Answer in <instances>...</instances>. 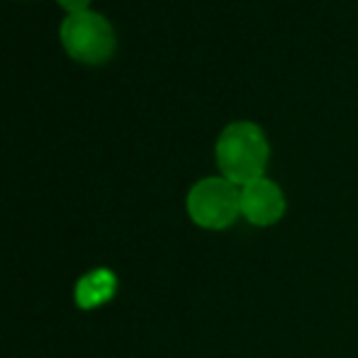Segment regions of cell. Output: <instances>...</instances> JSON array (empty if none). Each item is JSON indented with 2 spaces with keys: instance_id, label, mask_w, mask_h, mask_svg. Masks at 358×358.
Instances as JSON below:
<instances>
[{
  "instance_id": "cell-2",
  "label": "cell",
  "mask_w": 358,
  "mask_h": 358,
  "mask_svg": "<svg viewBox=\"0 0 358 358\" xmlns=\"http://www.w3.org/2000/svg\"><path fill=\"white\" fill-rule=\"evenodd\" d=\"M62 44L73 59L85 64H100L115 52V29L100 13L80 10L69 13L62 22Z\"/></svg>"
},
{
  "instance_id": "cell-6",
  "label": "cell",
  "mask_w": 358,
  "mask_h": 358,
  "mask_svg": "<svg viewBox=\"0 0 358 358\" xmlns=\"http://www.w3.org/2000/svg\"><path fill=\"white\" fill-rule=\"evenodd\" d=\"M69 13H80V10H88V3L90 0H59Z\"/></svg>"
},
{
  "instance_id": "cell-5",
  "label": "cell",
  "mask_w": 358,
  "mask_h": 358,
  "mask_svg": "<svg viewBox=\"0 0 358 358\" xmlns=\"http://www.w3.org/2000/svg\"><path fill=\"white\" fill-rule=\"evenodd\" d=\"M115 290H117L115 273H110L108 268H98L78 280V285H76V302L83 310H95V307L105 305L115 295Z\"/></svg>"
},
{
  "instance_id": "cell-4",
  "label": "cell",
  "mask_w": 358,
  "mask_h": 358,
  "mask_svg": "<svg viewBox=\"0 0 358 358\" xmlns=\"http://www.w3.org/2000/svg\"><path fill=\"white\" fill-rule=\"evenodd\" d=\"M239 205L244 220L256 227L275 224L285 215V195L273 180L256 178L239 188Z\"/></svg>"
},
{
  "instance_id": "cell-3",
  "label": "cell",
  "mask_w": 358,
  "mask_h": 358,
  "mask_svg": "<svg viewBox=\"0 0 358 358\" xmlns=\"http://www.w3.org/2000/svg\"><path fill=\"white\" fill-rule=\"evenodd\" d=\"M188 215L205 229H224L241 215L239 185L224 176L203 178L188 193Z\"/></svg>"
},
{
  "instance_id": "cell-1",
  "label": "cell",
  "mask_w": 358,
  "mask_h": 358,
  "mask_svg": "<svg viewBox=\"0 0 358 358\" xmlns=\"http://www.w3.org/2000/svg\"><path fill=\"white\" fill-rule=\"evenodd\" d=\"M215 154L222 176L241 188L264 176L268 164V139L259 124L241 120L222 129Z\"/></svg>"
}]
</instances>
